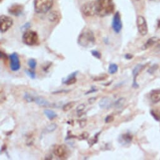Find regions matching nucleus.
Returning a JSON list of instances; mask_svg holds the SVG:
<instances>
[{
	"label": "nucleus",
	"mask_w": 160,
	"mask_h": 160,
	"mask_svg": "<svg viewBox=\"0 0 160 160\" xmlns=\"http://www.w3.org/2000/svg\"><path fill=\"white\" fill-rule=\"evenodd\" d=\"M78 43L84 48L92 47L96 43L94 33L89 28H85L78 37Z\"/></svg>",
	"instance_id": "obj_1"
},
{
	"label": "nucleus",
	"mask_w": 160,
	"mask_h": 160,
	"mask_svg": "<svg viewBox=\"0 0 160 160\" xmlns=\"http://www.w3.org/2000/svg\"><path fill=\"white\" fill-rule=\"evenodd\" d=\"M96 2L98 16L104 17L114 12L115 8L113 0H97Z\"/></svg>",
	"instance_id": "obj_2"
},
{
	"label": "nucleus",
	"mask_w": 160,
	"mask_h": 160,
	"mask_svg": "<svg viewBox=\"0 0 160 160\" xmlns=\"http://www.w3.org/2000/svg\"><path fill=\"white\" fill-rule=\"evenodd\" d=\"M53 0H35L34 8L38 13H45L52 7Z\"/></svg>",
	"instance_id": "obj_3"
},
{
	"label": "nucleus",
	"mask_w": 160,
	"mask_h": 160,
	"mask_svg": "<svg viewBox=\"0 0 160 160\" xmlns=\"http://www.w3.org/2000/svg\"><path fill=\"white\" fill-rule=\"evenodd\" d=\"M23 42L28 46L36 45L38 42V35L37 32L32 30L27 31L23 35Z\"/></svg>",
	"instance_id": "obj_4"
},
{
	"label": "nucleus",
	"mask_w": 160,
	"mask_h": 160,
	"mask_svg": "<svg viewBox=\"0 0 160 160\" xmlns=\"http://www.w3.org/2000/svg\"><path fill=\"white\" fill-rule=\"evenodd\" d=\"M81 10L84 15L86 17H92L97 15L96 2H91L86 3L82 6Z\"/></svg>",
	"instance_id": "obj_5"
},
{
	"label": "nucleus",
	"mask_w": 160,
	"mask_h": 160,
	"mask_svg": "<svg viewBox=\"0 0 160 160\" xmlns=\"http://www.w3.org/2000/svg\"><path fill=\"white\" fill-rule=\"evenodd\" d=\"M13 19L6 15H2L0 17V30L2 33L8 31L13 25Z\"/></svg>",
	"instance_id": "obj_6"
},
{
	"label": "nucleus",
	"mask_w": 160,
	"mask_h": 160,
	"mask_svg": "<svg viewBox=\"0 0 160 160\" xmlns=\"http://www.w3.org/2000/svg\"><path fill=\"white\" fill-rule=\"evenodd\" d=\"M136 25L139 33L142 35H146L148 32V27L146 20L142 16H138L136 20Z\"/></svg>",
	"instance_id": "obj_7"
},
{
	"label": "nucleus",
	"mask_w": 160,
	"mask_h": 160,
	"mask_svg": "<svg viewBox=\"0 0 160 160\" xmlns=\"http://www.w3.org/2000/svg\"><path fill=\"white\" fill-rule=\"evenodd\" d=\"M10 68L13 72H17L21 68L20 61L19 58V56L17 53L14 52L12 53L10 56Z\"/></svg>",
	"instance_id": "obj_8"
},
{
	"label": "nucleus",
	"mask_w": 160,
	"mask_h": 160,
	"mask_svg": "<svg viewBox=\"0 0 160 160\" xmlns=\"http://www.w3.org/2000/svg\"><path fill=\"white\" fill-rule=\"evenodd\" d=\"M112 28L116 33H119L122 29V24L121 22V17L119 12H116L113 17Z\"/></svg>",
	"instance_id": "obj_9"
},
{
	"label": "nucleus",
	"mask_w": 160,
	"mask_h": 160,
	"mask_svg": "<svg viewBox=\"0 0 160 160\" xmlns=\"http://www.w3.org/2000/svg\"><path fill=\"white\" fill-rule=\"evenodd\" d=\"M53 153L58 158H65L68 154V149L65 145H57L53 149Z\"/></svg>",
	"instance_id": "obj_10"
},
{
	"label": "nucleus",
	"mask_w": 160,
	"mask_h": 160,
	"mask_svg": "<svg viewBox=\"0 0 160 160\" xmlns=\"http://www.w3.org/2000/svg\"><path fill=\"white\" fill-rule=\"evenodd\" d=\"M145 67L144 65L142 64H138L135 66L134 69L132 70V75H133V81H132V88H139V85L136 82L137 77L140 73V72Z\"/></svg>",
	"instance_id": "obj_11"
},
{
	"label": "nucleus",
	"mask_w": 160,
	"mask_h": 160,
	"mask_svg": "<svg viewBox=\"0 0 160 160\" xmlns=\"http://www.w3.org/2000/svg\"><path fill=\"white\" fill-rule=\"evenodd\" d=\"M133 139L132 135L129 132L121 134L119 138V142L122 146H128L132 142Z\"/></svg>",
	"instance_id": "obj_12"
},
{
	"label": "nucleus",
	"mask_w": 160,
	"mask_h": 160,
	"mask_svg": "<svg viewBox=\"0 0 160 160\" xmlns=\"http://www.w3.org/2000/svg\"><path fill=\"white\" fill-rule=\"evenodd\" d=\"M149 98L152 103L156 104L160 102V89L152 90L149 94Z\"/></svg>",
	"instance_id": "obj_13"
},
{
	"label": "nucleus",
	"mask_w": 160,
	"mask_h": 160,
	"mask_svg": "<svg viewBox=\"0 0 160 160\" xmlns=\"http://www.w3.org/2000/svg\"><path fill=\"white\" fill-rule=\"evenodd\" d=\"M112 105V101L108 97L102 98L99 102V106L101 109H109Z\"/></svg>",
	"instance_id": "obj_14"
},
{
	"label": "nucleus",
	"mask_w": 160,
	"mask_h": 160,
	"mask_svg": "<svg viewBox=\"0 0 160 160\" xmlns=\"http://www.w3.org/2000/svg\"><path fill=\"white\" fill-rule=\"evenodd\" d=\"M23 9V7L22 5H14L9 8V12L10 13V14L18 17L22 13Z\"/></svg>",
	"instance_id": "obj_15"
},
{
	"label": "nucleus",
	"mask_w": 160,
	"mask_h": 160,
	"mask_svg": "<svg viewBox=\"0 0 160 160\" xmlns=\"http://www.w3.org/2000/svg\"><path fill=\"white\" fill-rule=\"evenodd\" d=\"M158 40H159L158 38L156 37H151V38H149L147 40V42L145 43V44L142 46V50H147L148 48H149V47H151L153 45H154L155 43H157Z\"/></svg>",
	"instance_id": "obj_16"
},
{
	"label": "nucleus",
	"mask_w": 160,
	"mask_h": 160,
	"mask_svg": "<svg viewBox=\"0 0 160 160\" xmlns=\"http://www.w3.org/2000/svg\"><path fill=\"white\" fill-rule=\"evenodd\" d=\"M34 102L40 107H48L50 105L49 102L42 97L35 98Z\"/></svg>",
	"instance_id": "obj_17"
},
{
	"label": "nucleus",
	"mask_w": 160,
	"mask_h": 160,
	"mask_svg": "<svg viewBox=\"0 0 160 160\" xmlns=\"http://www.w3.org/2000/svg\"><path fill=\"white\" fill-rule=\"evenodd\" d=\"M44 114L46 116V117L50 121L54 119L55 118H56L57 117V114L55 112L52 111V110H49V109H45L44 110Z\"/></svg>",
	"instance_id": "obj_18"
},
{
	"label": "nucleus",
	"mask_w": 160,
	"mask_h": 160,
	"mask_svg": "<svg viewBox=\"0 0 160 160\" xmlns=\"http://www.w3.org/2000/svg\"><path fill=\"white\" fill-rule=\"evenodd\" d=\"M48 19L50 22H58V20L60 19V16L59 14L57 12H52L48 17Z\"/></svg>",
	"instance_id": "obj_19"
},
{
	"label": "nucleus",
	"mask_w": 160,
	"mask_h": 160,
	"mask_svg": "<svg viewBox=\"0 0 160 160\" xmlns=\"http://www.w3.org/2000/svg\"><path fill=\"white\" fill-rule=\"evenodd\" d=\"M118 70V65L116 63H112L109 65L108 68V72L110 74H114Z\"/></svg>",
	"instance_id": "obj_20"
},
{
	"label": "nucleus",
	"mask_w": 160,
	"mask_h": 160,
	"mask_svg": "<svg viewBox=\"0 0 160 160\" xmlns=\"http://www.w3.org/2000/svg\"><path fill=\"white\" fill-rule=\"evenodd\" d=\"M101 133V132H99L97 133L95 136H94V137L91 138L89 140L88 144H89V145L90 147H92L94 144H95L96 143L98 142V139H99V135H100Z\"/></svg>",
	"instance_id": "obj_21"
},
{
	"label": "nucleus",
	"mask_w": 160,
	"mask_h": 160,
	"mask_svg": "<svg viewBox=\"0 0 160 160\" xmlns=\"http://www.w3.org/2000/svg\"><path fill=\"white\" fill-rule=\"evenodd\" d=\"M75 105V102H74V101L69 102L65 104L63 106V111H65V112H67V111L71 110V109L74 107Z\"/></svg>",
	"instance_id": "obj_22"
},
{
	"label": "nucleus",
	"mask_w": 160,
	"mask_h": 160,
	"mask_svg": "<svg viewBox=\"0 0 160 160\" xmlns=\"http://www.w3.org/2000/svg\"><path fill=\"white\" fill-rule=\"evenodd\" d=\"M86 108V105L84 104H80L76 109V111L78 117H81L84 114V111Z\"/></svg>",
	"instance_id": "obj_23"
},
{
	"label": "nucleus",
	"mask_w": 160,
	"mask_h": 160,
	"mask_svg": "<svg viewBox=\"0 0 160 160\" xmlns=\"http://www.w3.org/2000/svg\"><path fill=\"white\" fill-rule=\"evenodd\" d=\"M124 102H125V99L121 98H119V99H118L117 101H116L114 105L116 108L119 109L123 106Z\"/></svg>",
	"instance_id": "obj_24"
},
{
	"label": "nucleus",
	"mask_w": 160,
	"mask_h": 160,
	"mask_svg": "<svg viewBox=\"0 0 160 160\" xmlns=\"http://www.w3.org/2000/svg\"><path fill=\"white\" fill-rule=\"evenodd\" d=\"M77 73H78V71H75V72H74L71 73H70V75H68L67 77L63 78V80H62V83L65 84L67 81H68V80H70V79H71V78H74V77H76Z\"/></svg>",
	"instance_id": "obj_25"
},
{
	"label": "nucleus",
	"mask_w": 160,
	"mask_h": 160,
	"mask_svg": "<svg viewBox=\"0 0 160 160\" xmlns=\"http://www.w3.org/2000/svg\"><path fill=\"white\" fill-rule=\"evenodd\" d=\"M57 128V125L55 123H52V124H49L48 126H47L46 131L48 132H52L55 131V129Z\"/></svg>",
	"instance_id": "obj_26"
},
{
	"label": "nucleus",
	"mask_w": 160,
	"mask_h": 160,
	"mask_svg": "<svg viewBox=\"0 0 160 160\" xmlns=\"http://www.w3.org/2000/svg\"><path fill=\"white\" fill-rule=\"evenodd\" d=\"M37 61L34 58H30L28 61V65L32 69H35L37 66Z\"/></svg>",
	"instance_id": "obj_27"
},
{
	"label": "nucleus",
	"mask_w": 160,
	"mask_h": 160,
	"mask_svg": "<svg viewBox=\"0 0 160 160\" xmlns=\"http://www.w3.org/2000/svg\"><path fill=\"white\" fill-rule=\"evenodd\" d=\"M151 116H152V118L157 121L159 122L160 121V113L157 112L156 111L154 110H151L150 112Z\"/></svg>",
	"instance_id": "obj_28"
},
{
	"label": "nucleus",
	"mask_w": 160,
	"mask_h": 160,
	"mask_svg": "<svg viewBox=\"0 0 160 160\" xmlns=\"http://www.w3.org/2000/svg\"><path fill=\"white\" fill-rule=\"evenodd\" d=\"M24 99L27 102H32L35 101V98L32 96L29 93L26 92L24 95Z\"/></svg>",
	"instance_id": "obj_29"
},
{
	"label": "nucleus",
	"mask_w": 160,
	"mask_h": 160,
	"mask_svg": "<svg viewBox=\"0 0 160 160\" xmlns=\"http://www.w3.org/2000/svg\"><path fill=\"white\" fill-rule=\"evenodd\" d=\"M25 73L32 79H35L36 77V73L33 70L27 69V70H25Z\"/></svg>",
	"instance_id": "obj_30"
},
{
	"label": "nucleus",
	"mask_w": 160,
	"mask_h": 160,
	"mask_svg": "<svg viewBox=\"0 0 160 160\" xmlns=\"http://www.w3.org/2000/svg\"><path fill=\"white\" fill-rule=\"evenodd\" d=\"M108 77V75H106V74H103L102 75L96 76V77L94 78V81H104V80H106Z\"/></svg>",
	"instance_id": "obj_31"
},
{
	"label": "nucleus",
	"mask_w": 160,
	"mask_h": 160,
	"mask_svg": "<svg viewBox=\"0 0 160 160\" xmlns=\"http://www.w3.org/2000/svg\"><path fill=\"white\" fill-rule=\"evenodd\" d=\"M91 54H92V55L93 57H96V58H98V59H101V57H102V55H101V52H99V51L96 50H92V51H91Z\"/></svg>",
	"instance_id": "obj_32"
},
{
	"label": "nucleus",
	"mask_w": 160,
	"mask_h": 160,
	"mask_svg": "<svg viewBox=\"0 0 160 160\" xmlns=\"http://www.w3.org/2000/svg\"><path fill=\"white\" fill-rule=\"evenodd\" d=\"M89 136V134L88 132H82L81 135L79 136L78 139L80 140H84V139H87Z\"/></svg>",
	"instance_id": "obj_33"
},
{
	"label": "nucleus",
	"mask_w": 160,
	"mask_h": 160,
	"mask_svg": "<svg viewBox=\"0 0 160 160\" xmlns=\"http://www.w3.org/2000/svg\"><path fill=\"white\" fill-rule=\"evenodd\" d=\"M76 82H77V78H76V77H74L73 78H71V79L68 80V81H67L65 83V84H66L67 86H70V85H72V84H75Z\"/></svg>",
	"instance_id": "obj_34"
},
{
	"label": "nucleus",
	"mask_w": 160,
	"mask_h": 160,
	"mask_svg": "<svg viewBox=\"0 0 160 160\" xmlns=\"http://www.w3.org/2000/svg\"><path fill=\"white\" fill-rule=\"evenodd\" d=\"M114 118L112 116H107L105 118V122L106 123H110L114 121Z\"/></svg>",
	"instance_id": "obj_35"
},
{
	"label": "nucleus",
	"mask_w": 160,
	"mask_h": 160,
	"mask_svg": "<svg viewBox=\"0 0 160 160\" xmlns=\"http://www.w3.org/2000/svg\"><path fill=\"white\" fill-rule=\"evenodd\" d=\"M87 124V121H86V119H81L79 121V124L80 126H81V128H84L86 126Z\"/></svg>",
	"instance_id": "obj_36"
},
{
	"label": "nucleus",
	"mask_w": 160,
	"mask_h": 160,
	"mask_svg": "<svg viewBox=\"0 0 160 160\" xmlns=\"http://www.w3.org/2000/svg\"><path fill=\"white\" fill-rule=\"evenodd\" d=\"M0 57H1V58L3 59V60H7L8 58V56L5 53L3 52L2 51L0 52Z\"/></svg>",
	"instance_id": "obj_37"
},
{
	"label": "nucleus",
	"mask_w": 160,
	"mask_h": 160,
	"mask_svg": "<svg viewBox=\"0 0 160 160\" xmlns=\"http://www.w3.org/2000/svg\"><path fill=\"white\" fill-rule=\"evenodd\" d=\"M97 91H98V89H96V87H94V86H92V87H91V89L89 90L88 92H87L86 93V94H91V93H94V92H97Z\"/></svg>",
	"instance_id": "obj_38"
},
{
	"label": "nucleus",
	"mask_w": 160,
	"mask_h": 160,
	"mask_svg": "<svg viewBox=\"0 0 160 160\" xmlns=\"http://www.w3.org/2000/svg\"><path fill=\"white\" fill-rule=\"evenodd\" d=\"M96 100H97V98L93 97V98H91L90 99H89L88 102L90 104H92L93 103H94L96 101Z\"/></svg>",
	"instance_id": "obj_39"
},
{
	"label": "nucleus",
	"mask_w": 160,
	"mask_h": 160,
	"mask_svg": "<svg viewBox=\"0 0 160 160\" xmlns=\"http://www.w3.org/2000/svg\"><path fill=\"white\" fill-rule=\"evenodd\" d=\"M133 55L132 54H130V53H127L124 55V57L127 59V60H131L133 58Z\"/></svg>",
	"instance_id": "obj_40"
},
{
	"label": "nucleus",
	"mask_w": 160,
	"mask_h": 160,
	"mask_svg": "<svg viewBox=\"0 0 160 160\" xmlns=\"http://www.w3.org/2000/svg\"><path fill=\"white\" fill-rule=\"evenodd\" d=\"M65 91H55V92H52V94H58V93H63V92H65Z\"/></svg>",
	"instance_id": "obj_41"
},
{
	"label": "nucleus",
	"mask_w": 160,
	"mask_h": 160,
	"mask_svg": "<svg viewBox=\"0 0 160 160\" xmlns=\"http://www.w3.org/2000/svg\"><path fill=\"white\" fill-rule=\"evenodd\" d=\"M158 27L159 28H160V20L158 21Z\"/></svg>",
	"instance_id": "obj_42"
}]
</instances>
